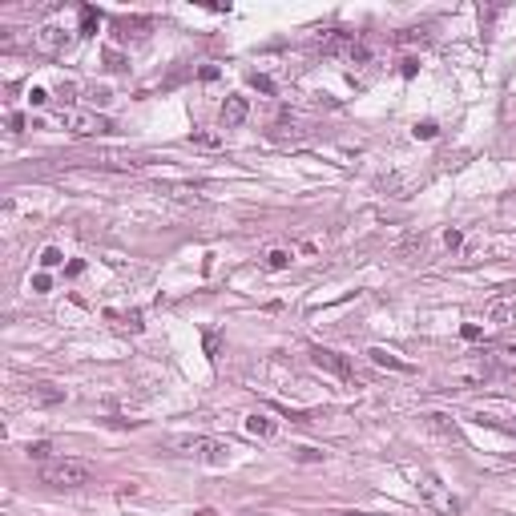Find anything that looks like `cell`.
I'll list each match as a JSON object with an SVG mask.
<instances>
[{"label":"cell","instance_id":"ba28073f","mask_svg":"<svg viewBox=\"0 0 516 516\" xmlns=\"http://www.w3.org/2000/svg\"><path fill=\"white\" fill-rule=\"evenodd\" d=\"M242 427H246L250 436H258V440H275V436H279V420L266 416V412H250V416L242 420Z\"/></svg>","mask_w":516,"mask_h":516},{"label":"cell","instance_id":"d6986e66","mask_svg":"<svg viewBox=\"0 0 516 516\" xmlns=\"http://www.w3.org/2000/svg\"><path fill=\"white\" fill-rule=\"evenodd\" d=\"M460 242H464V234H460V230H448V234H444V246H448V250H452V246H460Z\"/></svg>","mask_w":516,"mask_h":516},{"label":"cell","instance_id":"9a60e30c","mask_svg":"<svg viewBox=\"0 0 516 516\" xmlns=\"http://www.w3.org/2000/svg\"><path fill=\"white\" fill-rule=\"evenodd\" d=\"M436 133H440V125H436V121H416V138L432 141V138H436Z\"/></svg>","mask_w":516,"mask_h":516},{"label":"cell","instance_id":"8992f818","mask_svg":"<svg viewBox=\"0 0 516 516\" xmlns=\"http://www.w3.org/2000/svg\"><path fill=\"white\" fill-rule=\"evenodd\" d=\"M222 129H238V125H246V118H250V97L242 93H230L226 101H222Z\"/></svg>","mask_w":516,"mask_h":516},{"label":"cell","instance_id":"4fadbf2b","mask_svg":"<svg viewBox=\"0 0 516 516\" xmlns=\"http://www.w3.org/2000/svg\"><path fill=\"white\" fill-rule=\"evenodd\" d=\"M33 399H37V403H61V399H65V391H61V387H53V383H37V387H33Z\"/></svg>","mask_w":516,"mask_h":516},{"label":"cell","instance_id":"2e32d148","mask_svg":"<svg viewBox=\"0 0 516 516\" xmlns=\"http://www.w3.org/2000/svg\"><path fill=\"white\" fill-rule=\"evenodd\" d=\"M93 28H97V8H81V33L89 37Z\"/></svg>","mask_w":516,"mask_h":516},{"label":"cell","instance_id":"52a82bcc","mask_svg":"<svg viewBox=\"0 0 516 516\" xmlns=\"http://www.w3.org/2000/svg\"><path fill=\"white\" fill-rule=\"evenodd\" d=\"M65 41H69V33H65L61 24H45L41 33H33V48H37V53H45V57L61 53V48H65Z\"/></svg>","mask_w":516,"mask_h":516},{"label":"cell","instance_id":"5b68a950","mask_svg":"<svg viewBox=\"0 0 516 516\" xmlns=\"http://www.w3.org/2000/svg\"><path fill=\"white\" fill-rule=\"evenodd\" d=\"M311 363H315V367H323V371H331V376H339V379H351L355 376L351 359H347V355H339V351H331V347H311Z\"/></svg>","mask_w":516,"mask_h":516},{"label":"cell","instance_id":"3957f363","mask_svg":"<svg viewBox=\"0 0 516 516\" xmlns=\"http://www.w3.org/2000/svg\"><path fill=\"white\" fill-rule=\"evenodd\" d=\"M174 448H178L182 456H198V460H206V464H226L230 452H234L230 444L210 440V436H186V440H174Z\"/></svg>","mask_w":516,"mask_h":516},{"label":"cell","instance_id":"30bf717a","mask_svg":"<svg viewBox=\"0 0 516 516\" xmlns=\"http://www.w3.org/2000/svg\"><path fill=\"white\" fill-rule=\"evenodd\" d=\"M427 427H432L436 436L452 440V444H460V432H456V423L448 420V416H440V412H432V416H427Z\"/></svg>","mask_w":516,"mask_h":516},{"label":"cell","instance_id":"d4e9b609","mask_svg":"<svg viewBox=\"0 0 516 516\" xmlns=\"http://www.w3.org/2000/svg\"><path fill=\"white\" fill-rule=\"evenodd\" d=\"M500 351H504V355H513V359H516V343H504Z\"/></svg>","mask_w":516,"mask_h":516},{"label":"cell","instance_id":"603a6c76","mask_svg":"<svg viewBox=\"0 0 516 516\" xmlns=\"http://www.w3.org/2000/svg\"><path fill=\"white\" fill-rule=\"evenodd\" d=\"M28 101H33V105H45L48 93H45V89H33V93H28Z\"/></svg>","mask_w":516,"mask_h":516},{"label":"cell","instance_id":"9c48e42d","mask_svg":"<svg viewBox=\"0 0 516 516\" xmlns=\"http://www.w3.org/2000/svg\"><path fill=\"white\" fill-rule=\"evenodd\" d=\"M113 28H118V41H129V37H145L154 24H149V21H138V17H121Z\"/></svg>","mask_w":516,"mask_h":516},{"label":"cell","instance_id":"ffe728a7","mask_svg":"<svg viewBox=\"0 0 516 516\" xmlns=\"http://www.w3.org/2000/svg\"><path fill=\"white\" fill-rule=\"evenodd\" d=\"M416 69H420V61H416V57H407V61H403V69H399V73H403V77H416Z\"/></svg>","mask_w":516,"mask_h":516},{"label":"cell","instance_id":"cb8c5ba5","mask_svg":"<svg viewBox=\"0 0 516 516\" xmlns=\"http://www.w3.org/2000/svg\"><path fill=\"white\" fill-rule=\"evenodd\" d=\"M323 452H315V448H299V460H319Z\"/></svg>","mask_w":516,"mask_h":516},{"label":"cell","instance_id":"7402d4cb","mask_svg":"<svg viewBox=\"0 0 516 516\" xmlns=\"http://www.w3.org/2000/svg\"><path fill=\"white\" fill-rule=\"evenodd\" d=\"M33 291H37V295H45V291H48V275H37V279H33Z\"/></svg>","mask_w":516,"mask_h":516},{"label":"cell","instance_id":"8fae6325","mask_svg":"<svg viewBox=\"0 0 516 516\" xmlns=\"http://www.w3.org/2000/svg\"><path fill=\"white\" fill-rule=\"evenodd\" d=\"M367 359H371L376 367H387V371H412V367H407L403 359H396V355L383 351V347H371V351H367Z\"/></svg>","mask_w":516,"mask_h":516},{"label":"cell","instance_id":"5bb4252c","mask_svg":"<svg viewBox=\"0 0 516 516\" xmlns=\"http://www.w3.org/2000/svg\"><path fill=\"white\" fill-rule=\"evenodd\" d=\"M61 262H65V255H61L57 246H45V250H41V266H45V270H53V266H61Z\"/></svg>","mask_w":516,"mask_h":516},{"label":"cell","instance_id":"e0dca14e","mask_svg":"<svg viewBox=\"0 0 516 516\" xmlns=\"http://www.w3.org/2000/svg\"><path fill=\"white\" fill-rule=\"evenodd\" d=\"M24 452H28V460H45V456H48V444H28Z\"/></svg>","mask_w":516,"mask_h":516},{"label":"cell","instance_id":"7a4b0ae2","mask_svg":"<svg viewBox=\"0 0 516 516\" xmlns=\"http://www.w3.org/2000/svg\"><path fill=\"white\" fill-rule=\"evenodd\" d=\"M61 125L69 129L73 138H93V133H109L113 121L97 109H61Z\"/></svg>","mask_w":516,"mask_h":516},{"label":"cell","instance_id":"6da1fadb","mask_svg":"<svg viewBox=\"0 0 516 516\" xmlns=\"http://www.w3.org/2000/svg\"><path fill=\"white\" fill-rule=\"evenodd\" d=\"M93 480V468L85 460H45L41 464V484L48 488H85Z\"/></svg>","mask_w":516,"mask_h":516},{"label":"cell","instance_id":"ac0fdd59","mask_svg":"<svg viewBox=\"0 0 516 516\" xmlns=\"http://www.w3.org/2000/svg\"><path fill=\"white\" fill-rule=\"evenodd\" d=\"M399 41H427V28H407V33H399Z\"/></svg>","mask_w":516,"mask_h":516},{"label":"cell","instance_id":"277c9868","mask_svg":"<svg viewBox=\"0 0 516 516\" xmlns=\"http://www.w3.org/2000/svg\"><path fill=\"white\" fill-rule=\"evenodd\" d=\"M420 496L427 500V508H436V513H456V508H460L456 496L444 488V480H440L436 472H420Z\"/></svg>","mask_w":516,"mask_h":516},{"label":"cell","instance_id":"44dd1931","mask_svg":"<svg viewBox=\"0 0 516 516\" xmlns=\"http://www.w3.org/2000/svg\"><path fill=\"white\" fill-rule=\"evenodd\" d=\"M250 81H255V89H262V93H270V89H275V85H270V77H258V73H255Z\"/></svg>","mask_w":516,"mask_h":516},{"label":"cell","instance_id":"7c38bea8","mask_svg":"<svg viewBox=\"0 0 516 516\" xmlns=\"http://www.w3.org/2000/svg\"><path fill=\"white\" fill-rule=\"evenodd\" d=\"M291 262H295V255H291L286 246H275V250H266V266H270V270H286Z\"/></svg>","mask_w":516,"mask_h":516}]
</instances>
